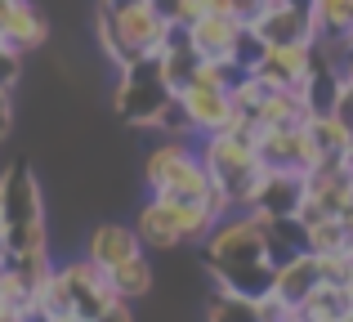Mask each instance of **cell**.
I'll list each match as a JSON object with an SVG mask.
<instances>
[{"label":"cell","mask_w":353,"mask_h":322,"mask_svg":"<svg viewBox=\"0 0 353 322\" xmlns=\"http://www.w3.org/2000/svg\"><path fill=\"white\" fill-rule=\"evenodd\" d=\"M18 72H23V54L14 50V45H5L0 41V90H14V81H18Z\"/></svg>","instance_id":"19"},{"label":"cell","mask_w":353,"mask_h":322,"mask_svg":"<svg viewBox=\"0 0 353 322\" xmlns=\"http://www.w3.org/2000/svg\"><path fill=\"white\" fill-rule=\"evenodd\" d=\"M197 9H201V14H233V18H241L237 0H197Z\"/></svg>","instance_id":"21"},{"label":"cell","mask_w":353,"mask_h":322,"mask_svg":"<svg viewBox=\"0 0 353 322\" xmlns=\"http://www.w3.org/2000/svg\"><path fill=\"white\" fill-rule=\"evenodd\" d=\"M295 309L304 314V322H340V318H349V314H353L345 282H327V278L313 282V287L304 291V300H300Z\"/></svg>","instance_id":"14"},{"label":"cell","mask_w":353,"mask_h":322,"mask_svg":"<svg viewBox=\"0 0 353 322\" xmlns=\"http://www.w3.org/2000/svg\"><path fill=\"white\" fill-rule=\"evenodd\" d=\"M108 282H112L117 300H139V296H148V291H152V269H148L143 255H134V260L108 269Z\"/></svg>","instance_id":"16"},{"label":"cell","mask_w":353,"mask_h":322,"mask_svg":"<svg viewBox=\"0 0 353 322\" xmlns=\"http://www.w3.org/2000/svg\"><path fill=\"white\" fill-rule=\"evenodd\" d=\"M165 103H170V85H165L157 59H139V63H130V68H121L117 112L125 117L130 125H152Z\"/></svg>","instance_id":"5"},{"label":"cell","mask_w":353,"mask_h":322,"mask_svg":"<svg viewBox=\"0 0 353 322\" xmlns=\"http://www.w3.org/2000/svg\"><path fill=\"white\" fill-rule=\"evenodd\" d=\"M165 32L170 23L152 9V0H99V45L117 68L157 59L165 50Z\"/></svg>","instance_id":"1"},{"label":"cell","mask_w":353,"mask_h":322,"mask_svg":"<svg viewBox=\"0 0 353 322\" xmlns=\"http://www.w3.org/2000/svg\"><path fill=\"white\" fill-rule=\"evenodd\" d=\"M250 32L264 45H291V41H313V18L309 5H295V0H277V5L259 9L250 18Z\"/></svg>","instance_id":"9"},{"label":"cell","mask_w":353,"mask_h":322,"mask_svg":"<svg viewBox=\"0 0 353 322\" xmlns=\"http://www.w3.org/2000/svg\"><path fill=\"white\" fill-rule=\"evenodd\" d=\"M174 99H179L183 117H188L192 134H215V130H228V125L237 121L233 94H228L224 85H210V81H197V77H192Z\"/></svg>","instance_id":"6"},{"label":"cell","mask_w":353,"mask_h":322,"mask_svg":"<svg viewBox=\"0 0 353 322\" xmlns=\"http://www.w3.org/2000/svg\"><path fill=\"white\" fill-rule=\"evenodd\" d=\"M313 59H318V45L313 41H291V45H268L264 59L255 63V77L264 81L268 90H300L304 77L313 72Z\"/></svg>","instance_id":"7"},{"label":"cell","mask_w":353,"mask_h":322,"mask_svg":"<svg viewBox=\"0 0 353 322\" xmlns=\"http://www.w3.org/2000/svg\"><path fill=\"white\" fill-rule=\"evenodd\" d=\"M63 322H94V318H81V314H72V318H63Z\"/></svg>","instance_id":"24"},{"label":"cell","mask_w":353,"mask_h":322,"mask_svg":"<svg viewBox=\"0 0 353 322\" xmlns=\"http://www.w3.org/2000/svg\"><path fill=\"white\" fill-rule=\"evenodd\" d=\"M45 36H50V23L32 0H0V41L5 45L27 54L36 45H45Z\"/></svg>","instance_id":"12"},{"label":"cell","mask_w":353,"mask_h":322,"mask_svg":"<svg viewBox=\"0 0 353 322\" xmlns=\"http://www.w3.org/2000/svg\"><path fill=\"white\" fill-rule=\"evenodd\" d=\"M340 322H353V314H349V318H340Z\"/></svg>","instance_id":"25"},{"label":"cell","mask_w":353,"mask_h":322,"mask_svg":"<svg viewBox=\"0 0 353 322\" xmlns=\"http://www.w3.org/2000/svg\"><path fill=\"white\" fill-rule=\"evenodd\" d=\"M0 233H5V260L9 255L50 251L45 210H41V183H36V174L27 165H9L0 174Z\"/></svg>","instance_id":"2"},{"label":"cell","mask_w":353,"mask_h":322,"mask_svg":"<svg viewBox=\"0 0 353 322\" xmlns=\"http://www.w3.org/2000/svg\"><path fill=\"white\" fill-rule=\"evenodd\" d=\"M94 322H134V309H130V300H112Z\"/></svg>","instance_id":"20"},{"label":"cell","mask_w":353,"mask_h":322,"mask_svg":"<svg viewBox=\"0 0 353 322\" xmlns=\"http://www.w3.org/2000/svg\"><path fill=\"white\" fill-rule=\"evenodd\" d=\"M241 27H246V18L201 14V18H192V23L183 27V36H188V45H192V54H197V59H233Z\"/></svg>","instance_id":"11"},{"label":"cell","mask_w":353,"mask_h":322,"mask_svg":"<svg viewBox=\"0 0 353 322\" xmlns=\"http://www.w3.org/2000/svg\"><path fill=\"white\" fill-rule=\"evenodd\" d=\"M268 5H277V0H237V14H241V18L250 23V18H255L259 9H268Z\"/></svg>","instance_id":"22"},{"label":"cell","mask_w":353,"mask_h":322,"mask_svg":"<svg viewBox=\"0 0 353 322\" xmlns=\"http://www.w3.org/2000/svg\"><path fill=\"white\" fill-rule=\"evenodd\" d=\"M152 9H157V14H161L170 27H188L192 18H201L197 0H152Z\"/></svg>","instance_id":"18"},{"label":"cell","mask_w":353,"mask_h":322,"mask_svg":"<svg viewBox=\"0 0 353 322\" xmlns=\"http://www.w3.org/2000/svg\"><path fill=\"white\" fill-rule=\"evenodd\" d=\"M210 322H264V305L246 296H219V305L210 309Z\"/></svg>","instance_id":"17"},{"label":"cell","mask_w":353,"mask_h":322,"mask_svg":"<svg viewBox=\"0 0 353 322\" xmlns=\"http://www.w3.org/2000/svg\"><path fill=\"white\" fill-rule=\"evenodd\" d=\"M134 255H143V242H139V233L130 224H99L85 242V260H94L103 273L134 260Z\"/></svg>","instance_id":"13"},{"label":"cell","mask_w":353,"mask_h":322,"mask_svg":"<svg viewBox=\"0 0 353 322\" xmlns=\"http://www.w3.org/2000/svg\"><path fill=\"white\" fill-rule=\"evenodd\" d=\"M143 179L161 197H210V188H215L192 139H170L161 148H152V157L143 165Z\"/></svg>","instance_id":"3"},{"label":"cell","mask_w":353,"mask_h":322,"mask_svg":"<svg viewBox=\"0 0 353 322\" xmlns=\"http://www.w3.org/2000/svg\"><path fill=\"white\" fill-rule=\"evenodd\" d=\"M9 125H14V108H9V94L0 90V139L9 134Z\"/></svg>","instance_id":"23"},{"label":"cell","mask_w":353,"mask_h":322,"mask_svg":"<svg viewBox=\"0 0 353 322\" xmlns=\"http://www.w3.org/2000/svg\"><path fill=\"white\" fill-rule=\"evenodd\" d=\"M304 201V170H291V165H264V179H259L255 192V215L259 219H282L295 215Z\"/></svg>","instance_id":"8"},{"label":"cell","mask_w":353,"mask_h":322,"mask_svg":"<svg viewBox=\"0 0 353 322\" xmlns=\"http://www.w3.org/2000/svg\"><path fill=\"white\" fill-rule=\"evenodd\" d=\"M206 260L210 269H233V264H259L264 255V219L255 210H228L206 237Z\"/></svg>","instance_id":"4"},{"label":"cell","mask_w":353,"mask_h":322,"mask_svg":"<svg viewBox=\"0 0 353 322\" xmlns=\"http://www.w3.org/2000/svg\"><path fill=\"white\" fill-rule=\"evenodd\" d=\"M313 41L318 36H345L353 32V0H309Z\"/></svg>","instance_id":"15"},{"label":"cell","mask_w":353,"mask_h":322,"mask_svg":"<svg viewBox=\"0 0 353 322\" xmlns=\"http://www.w3.org/2000/svg\"><path fill=\"white\" fill-rule=\"evenodd\" d=\"M63 278H68V287H72V300H77V314L81 318H99L108 305L117 300V291H112V282H108V273L99 269L94 260H68L63 264Z\"/></svg>","instance_id":"10"}]
</instances>
